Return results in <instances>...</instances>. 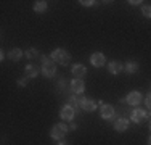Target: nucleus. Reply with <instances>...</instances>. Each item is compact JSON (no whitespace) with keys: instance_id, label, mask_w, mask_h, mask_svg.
Listing matches in <instances>:
<instances>
[{"instance_id":"nucleus-4","label":"nucleus","mask_w":151,"mask_h":145,"mask_svg":"<svg viewBox=\"0 0 151 145\" xmlns=\"http://www.w3.org/2000/svg\"><path fill=\"white\" fill-rule=\"evenodd\" d=\"M148 118H150V113H146V111H143V110H134L132 111V121L137 123V124L145 123Z\"/></svg>"},{"instance_id":"nucleus-10","label":"nucleus","mask_w":151,"mask_h":145,"mask_svg":"<svg viewBox=\"0 0 151 145\" xmlns=\"http://www.w3.org/2000/svg\"><path fill=\"white\" fill-rule=\"evenodd\" d=\"M71 71H73V74H74L77 79L84 78V76H85V72H87V70H85V66H84V65H81V63L74 65V66L71 68Z\"/></svg>"},{"instance_id":"nucleus-25","label":"nucleus","mask_w":151,"mask_h":145,"mask_svg":"<svg viewBox=\"0 0 151 145\" xmlns=\"http://www.w3.org/2000/svg\"><path fill=\"white\" fill-rule=\"evenodd\" d=\"M58 86L63 89V87H64V79H60V84H58Z\"/></svg>"},{"instance_id":"nucleus-24","label":"nucleus","mask_w":151,"mask_h":145,"mask_svg":"<svg viewBox=\"0 0 151 145\" xmlns=\"http://www.w3.org/2000/svg\"><path fill=\"white\" fill-rule=\"evenodd\" d=\"M130 5H140V3H142V0H130Z\"/></svg>"},{"instance_id":"nucleus-1","label":"nucleus","mask_w":151,"mask_h":145,"mask_svg":"<svg viewBox=\"0 0 151 145\" xmlns=\"http://www.w3.org/2000/svg\"><path fill=\"white\" fill-rule=\"evenodd\" d=\"M42 74L45 78H53L56 74V66L52 60H48L47 57H42Z\"/></svg>"},{"instance_id":"nucleus-23","label":"nucleus","mask_w":151,"mask_h":145,"mask_svg":"<svg viewBox=\"0 0 151 145\" xmlns=\"http://www.w3.org/2000/svg\"><path fill=\"white\" fill-rule=\"evenodd\" d=\"M145 103H146V107H148V110L151 111V94H150V95L145 99Z\"/></svg>"},{"instance_id":"nucleus-16","label":"nucleus","mask_w":151,"mask_h":145,"mask_svg":"<svg viewBox=\"0 0 151 145\" xmlns=\"http://www.w3.org/2000/svg\"><path fill=\"white\" fill-rule=\"evenodd\" d=\"M34 10H35V12H39V13H44L47 10V2H45V0H39V2H35L34 3Z\"/></svg>"},{"instance_id":"nucleus-21","label":"nucleus","mask_w":151,"mask_h":145,"mask_svg":"<svg viewBox=\"0 0 151 145\" xmlns=\"http://www.w3.org/2000/svg\"><path fill=\"white\" fill-rule=\"evenodd\" d=\"M81 3H82L84 7H92L95 2H93V0H81Z\"/></svg>"},{"instance_id":"nucleus-22","label":"nucleus","mask_w":151,"mask_h":145,"mask_svg":"<svg viewBox=\"0 0 151 145\" xmlns=\"http://www.w3.org/2000/svg\"><path fill=\"white\" fill-rule=\"evenodd\" d=\"M27 84V78H19L18 79V86H26Z\"/></svg>"},{"instance_id":"nucleus-9","label":"nucleus","mask_w":151,"mask_h":145,"mask_svg":"<svg viewBox=\"0 0 151 145\" xmlns=\"http://www.w3.org/2000/svg\"><path fill=\"white\" fill-rule=\"evenodd\" d=\"M125 100H127V103H129V105H134V107H135V105H138L140 102H142V94L137 92V90H134V92L129 94Z\"/></svg>"},{"instance_id":"nucleus-6","label":"nucleus","mask_w":151,"mask_h":145,"mask_svg":"<svg viewBox=\"0 0 151 145\" xmlns=\"http://www.w3.org/2000/svg\"><path fill=\"white\" fill-rule=\"evenodd\" d=\"M74 116H76V110L73 107H64L63 110L60 111V118L61 119H66V121H71V119H74Z\"/></svg>"},{"instance_id":"nucleus-8","label":"nucleus","mask_w":151,"mask_h":145,"mask_svg":"<svg viewBox=\"0 0 151 145\" xmlns=\"http://www.w3.org/2000/svg\"><path fill=\"white\" fill-rule=\"evenodd\" d=\"M100 115H101L103 119H113V116H114L113 105H103L101 110H100Z\"/></svg>"},{"instance_id":"nucleus-20","label":"nucleus","mask_w":151,"mask_h":145,"mask_svg":"<svg viewBox=\"0 0 151 145\" xmlns=\"http://www.w3.org/2000/svg\"><path fill=\"white\" fill-rule=\"evenodd\" d=\"M142 13H143V16H146V18H151V5H145L142 8Z\"/></svg>"},{"instance_id":"nucleus-28","label":"nucleus","mask_w":151,"mask_h":145,"mask_svg":"<svg viewBox=\"0 0 151 145\" xmlns=\"http://www.w3.org/2000/svg\"><path fill=\"white\" fill-rule=\"evenodd\" d=\"M148 145H151V137H150V139H148Z\"/></svg>"},{"instance_id":"nucleus-2","label":"nucleus","mask_w":151,"mask_h":145,"mask_svg":"<svg viewBox=\"0 0 151 145\" xmlns=\"http://www.w3.org/2000/svg\"><path fill=\"white\" fill-rule=\"evenodd\" d=\"M66 132H68V126L63 124V123H58V124H55L52 128L50 136H52L53 139H56V140H61L64 136H66Z\"/></svg>"},{"instance_id":"nucleus-13","label":"nucleus","mask_w":151,"mask_h":145,"mask_svg":"<svg viewBox=\"0 0 151 145\" xmlns=\"http://www.w3.org/2000/svg\"><path fill=\"white\" fill-rule=\"evenodd\" d=\"M71 89H73L74 94H82V92H84V89H85L84 81H81V79H76V81H73V82H71Z\"/></svg>"},{"instance_id":"nucleus-12","label":"nucleus","mask_w":151,"mask_h":145,"mask_svg":"<svg viewBox=\"0 0 151 145\" xmlns=\"http://www.w3.org/2000/svg\"><path fill=\"white\" fill-rule=\"evenodd\" d=\"M108 70H109L111 74H119V72L124 70V65H122L121 61H111V63L108 65Z\"/></svg>"},{"instance_id":"nucleus-17","label":"nucleus","mask_w":151,"mask_h":145,"mask_svg":"<svg viewBox=\"0 0 151 145\" xmlns=\"http://www.w3.org/2000/svg\"><path fill=\"white\" fill-rule=\"evenodd\" d=\"M26 74H27V78H37L39 71H37V68H35L34 65H27L26 66Z\"/></svg>"},{"instance_id":"nucleus-5","label":"nucleus","mask_w":151,"mask_h":145,"mask_svg":"<svg viewBox=\"0 0 151 145\" xmlns=\"http://www.w3.org/2000/svg\"><path fill=\"white\" fill-rule=\"evenodd\" d=\"M90 61H92V65H93V66H96V68H101L103 65L106 63V58H105V55H103L101 52H95V53L92 55Z\"/></svg>"},{"instance_id":"nucleus-3","label":"nucleus","mask_w":151,"mask_h":145,"mask_svg":"<svg viewBox=\"0 0 151 145\" xmlns=\"http://www.w3.org/2000/svg\"><path fill=\"white\" fill-rule=\"evenodd\" d=\"M52 58L55 61H58V63H61V65H68L71 57H69V53H68L64 49H56V50H53Z\"/></svg>"},{"instance_id":"nucleus-15","label":"nucleus","mask_w":151,"mask_h":145,"mask_svg":"<svg viewBox=\"0 0 151 145\" xmlns=\"http://www.w3.org/2000/svg\"><path fill=\"white\" fill-rule=\"evenodd\" d=\"M124 70L127 72H130V74H134V72L138 71V63H137V61H127L125 66H124Z\"/></svg>"},{"instance_id":"nucleus-14","label":"nucleus","mask_w":151,"mask_h":145,"mask_svg":"<svg viewBox=\"0 0 151 145\" xmlns=\"http://www.w3.org/2000/svg\"><path fill=\"white\" fill-rule=\"evenodd\" d=\"M21 58H23V50H21V49H13V50H10V60L19 61Z\"/></svg>"},{"instance_id":"nucleus-27","label":"nucleus","mask_w":151,"mask_h":145,"mask_svg":"<svg viewBox=\"0 0 151 145\" xmlns=\"http://www.w3.org/2000/svg\"><path fill=\"white\" fill-rule=\"evenodd\" d=\"M58 145H68V144H64V142H60Z\"/></svg>"},{"instance_id":"nucleus-18","label":"nucleus","mask_w":151,"mask_h":145,"mask_svg":"<svg viewBox=\"0 0 151 145\" xmlns=\"http://www.w3.org/2000/svg\"><path fill=\"white\" fill-rule=\"evenodd\" d=\"M29 60H34V58H37L39 57V50H35V49H29V50H26V53H24Z\"/></svg>"},{"instance_id":"nucleus-19","label":"nucleus","mask_w":151,"mask_h":145,"mask_svg":"<svg viewBox=\"0 0 151 145\" xmlns=\"http://www.w3.org/2000/svg\"><path fill=\"white\" fill-rule=\"evenodd\" d=\"M69 107H81V99H77L76 95L69 97Z\"/></svg>"},{"instance_id":"nucleus-29","label":"nucleus","mask_w":151,"mask_h":145,"mask_svg":"<svg viewBox=\"0 0 151 145\" xmlns=\"http://www.w3.org/2000/svg\"><path fill=\"white\" fill-rule=\"evenodd\" d=\"M150 129H151V121H150Z\"/></svg>"},{"instance_id":"nucleus-7","label":"nucleus","mask_w":151,"mask_h":145,"mask_svg":"<svg viewBox=\"0 0 151 145\" xmlns=\"http://www.w3.org/2000/svg\"><path fill=\"white\" fill-rule=\"evenodd\" d=\"M81 108L84 111H93L96 108V102L93 99H81Z\"/></svg>"},{"instance_id":"nucleus-11","label":"nucleus","mask_w":151,"mask_h":145,"mask_svg":"<svg viewBox=\"0 0 151 145\" xmlns=\"http://www.w3.org/2000/svg\"><path fill=\"white\" fill-rule=\"evenodd\" d=\"M127 128H129V119H125V118H117L116 119V123H114V129H116L117 132H124Z\"/></svg>"},{"instance_id":"nucleus-26","label":"nucleus","mask_w":151,"mask_h":145,"mask_svg":"<svg viewBox=\"0 0 151 145\" xmlns=\"http://www.w3.org/2000/svg\"><path fill=\"white\" fill-rule=\"evenodd\" d=\"M69 128H71V129H73V130H74V129H77V124H76V123H73V124H71V126H69Z\"/></svg>"}]
</instances>
